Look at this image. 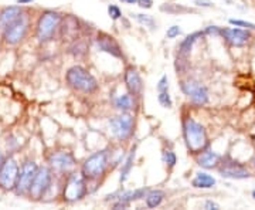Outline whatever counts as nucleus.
Listing matches in <instances>:
<instances>
[{
	"label": "nucleus",
	"instance_id": "obj_30",
	"mask_svg": "<svg viewBox=\"0 0 255 210\" xmlns=\"http://www.w3.org/2000/svg\"><path fill=\"white\" fill-rule=\"evenodd\" d=\"M182 34V28L179 27V26H172V27H169V30L166 31V37L167 38H176L177 36H180Z\"/></svg>",
	"mask_w": 255,
	"mask_h": 210
},
{
	"label": "nucleus",
	"instance_id": "obj_3",
	"mask_svg": "<svg viewBox=\"0 0 255 210\" xmlns=\"http://www.w3.org/2000/svg\"><path fill=\"white\" fill-rule=\"evenodd\" d=\"M110 165V155L107 151H100L92 154L84 164L81 168V174L84 178L90 182V181H98L101 176H104Z\"/></svg>",
	"mask_w": 255,
	"mask_h": 210
},
{
	"label": "nucleus",
	"instance_id": "obj_17",
	"mask_svg": "<svg viewBox=\"0 0 255 210\" xmlns=\"http://www.w3.org/2000/svg\"><path fill=\"white\" fill-rule=\"evenodd\" d=\"M221 159H223V156L217 154V152H214L213 149H204L203 152H201V155L199 156V159H197V162L200 165L201 168H204V169H214V168H219L220 162H221Z\"/></svg>",
	"mask_w": 255,
	"mask_h": 210
},
{
	"label": "nucleus",
	"instance_id": "obj_36",
	"mask_svg": "<svg viewBox=\"0 0 255 210\" xmlns=\"http://www.w3.org/2000/svg\"><path fill=\"white\" fill-rule=\"evenodd\" d=\"M122 3H127V4H135L137 3V0H121Z\"/></svg>",
	"mask_w": 255,
	"mask_h": 210
},
{
	"label": "nucleus",
	"instance_id": "obj_21",
	"mask_svg": "<svg viewBox=\"0 0 255 210\" xmlns=\"http://www.w3.org/2000/svg\"><path fill=\"white\" fill-rule=\"evenodd\" d=\"M135 154H136V145L132 146V149H130L129 155L127 156L125 162H124V165H122V169H121V178H119V182L121 183H125L127 182L128 178H129L130 169H132V166H133V161H135Z\"/></svg>",
	"mask_w": 255,
	"mask_h": 210
},
{
	"label": "nucleus",
	"instance_id": "obj_31",
	"mask_svg": "<svg viewBox=\"0 0 255 210\" xmlns=\"http://www.w3.org/2000/svg\"><path fill=\"white\" fill-rule=\"evenodd\" d=\"M167 90H169V80H167V75H163L157 82V92L167 91Z\"/></svg>",
	"mask_w": 255,
	"mask_h": 210
},
{
	"label": "nucleus",
	"instance_id": "obj_32",
	"mask_svg": "<svg viewBox=\"0 0 255 210\" xmlns=\"http://www.w3.org/2000/svg\"><path fill=\"white\" fill-rule=\"evenodd\" d=\"M206 34H211V36L221 37V27L219 26H209V27L204 30Z\"/></svg>",
	"mask_w": 255,
	"mask_h": 210
},
{
	"label": "nucleus",
	"instance_id": "obj_16",
	"mask_svg": "<svg viewBox=\"0 0 255 210\" xmlns=\"http://www.w3.org/2000/svg\"><path fill=\"white\" fill-rule=\"evenodd\" d=\"M125 85H127L129 94H132L133 97H139L142 91H143V82L140 75L136 71V68L129 67L125 71Z\"/></svg>",
	"mask_w": 255,
	"mask_h": 210
},
{
	"label": "nucleus",
	"instance_id": "obj_13",
	"mask_svg": "<svg viewBox=\"0 0 255 210\" xmlns=\"http://www.w3.org/2000/svg\"><path fill=\"white\" fill-rule=\"evenodd\" d=\"M48 164L51 166V169L58 172V174H67L71 172L75 165H77V159L75 156L68 152V151H58L51 154L48 158Z\"/></svg>",
	"mask_w": 255,
	"mask_h": 210
},
{
	"label": "nucleus",
	"instance_id": "obj_8",
	"mask_svg": "<svg viewBox=\"0 0 255 210\" xmlns=\"http://www.w3.org/2000/svg\"><path fill=\"white\" fill-rule=\"evenodd\" d=\"M18 165L13 156H9L4 159V162L0 168V188L10 191L16 188L18 178Z\"/></svg>",
	"mask_w": 255,
	"mask_h": 210
},
{
	"label": "nucleus",
	"instance_id": "obj_27",
	"mask_svg": "<svg viewBox=\"0 0 255 210\" xmlns=\"http://www.w3.org/2000/svg\"><path fill=\"white\" fill-rule=\"evenodd\" d=\"M163 162L166 164L167 168H173L176 162H177V158H176V154L173 151H164L163 152Z\"/></svg>",
	"mask_w": 255,
	"mask_h": 210
},
{
	"label": "nucleus",
	"instance_id": "obj_34",
	"mask_svg": "<svg viewBox=\"0 0 255 210\" xmlns=\"http://www.w3.org/2000/svg\"><path fill=\"white\" fill-rule=\"evenodd\" d=\"M204 209H209V210H219L220 206L216 203V202L213 201H207L204 203Z\"/></svg>",
	"mask_w": 255,
	"mask_h": 210
},
{
	"label": "nucleus",
	"instance_id": "obj_2",
	"mask_svg": "<svg viewBox=\"0 0 255 210\" xmlns=\"http://www.w3.org/2000/svg\"><path fill=\"white\" fill-rule=\"evenodd\" d=\"M67 82L68 85L77 91L92 94L98 90V82L95 77L88 70H85L81 65H74L67 71Z\"/></svg>",
	"mask_w": 255,
	"mask_h": 210
},
{
	"label": "nucleus",
	"instance_id": "obj_40",
	"mask_svg": "<svg viewBox=\"0 0 255 210\" xmlns=\"http://www.w3.org/2000/svg\"><path fill=\"white\" fill-rule=\"evenodd\" d=\"M253 164H254V168H255V158H254V162H253Z\"/></svg>",
	"mask_w": 255,
	"mask_h": 210
},
{
	"label": "nucleus",
	"instance_id": "obj_18",
	"mask_svg": "<svg viewBox=\"0 0 255 210\" xmlns=\"http://www.w3.org/2000/svg\"><path fill=\"white\" fill-rule=\"evenodd\" d=\"M206 34L204 31H196L190 36H187L179 46V53H177V58H184V60H189V55L191 53V48H193V44Z\"/></svg>",
	"mask_w": 255,
	"mask_h": 210
},
{
	"label": "nucleus",
	"instance_id": "obj_24",
	"mask_svg": "<svg viewBox=\"0 0 255 210\" xmlns=\"http://www.w3.org/2000/svg\"><path fill=\"white\" fill-rule=\"evenodd\" d=\"M162 11L170 13V14H184V13H194L196 10L191 7H186L183 4H163L160 7Z\"/></svg>",
	"mask_w": 255,
	"mask_h": 210
},
{
	"label": "nucleus",
	"instance_id": "obj_5",
	"mask_svg": "<svg viewBox=\"0 0 255 210\" xmlns=\"http://www.w3.org/2000/svg\"><path fill=\"white\" fill-rule=\"evenodd\" d=\"M61 20H63L61 14H58L57 11L48 10L46 13H43L41 17L37 21V38L40 41L50 40L54 36L55 30L60 27Z\"/></svg>",
	"mask_w": 255,
	"mask_h": 210
},
{
	"label": "nucleus",
	"instance_id": "obj_7",
	"mask_svg": "<svg viewBox=\"0 0 255 210\" xmlns=\"http://www.w3.org/2000/svg\"><path fill=\"white\" fill-rule=\"evenodd\" d=\"M110 127L114 137L119 141H127L133 135L135 131V117L122 112L118 117H114L110 119Z\"/></svg>",
	"mask_w": 255,
	"mask_h": 210
},
{
	"label": "nucleus",
	"instance_id": "obj_1",
	"mask_svg": "<svg viewBox=\"0 0 255 210\" xmlns=\"http://www.w3.org/2000/svg\"><path fill=\"white\" fill-rule=\"evenodd\" d=\"M183 138L187 149L191 154H201L204 149L209 148V137L207 131L200 122L193 118L184 119L183 122Z\"/></svg>",
	"mask_w": 255,
	"mask_h": 210
},
{
	"label": "nucleus",
	"instance_id": "obj_19",
	"mask_svg": "<svg viewBox=\"0 0 255 210\" xmlns=\"http://www.w3.org/2000/svg\"><path fill=\"white\" fill-rule=\"evenodd\" d=\"M21 16V9L20 6H10L6 7L0 13V27L6 28L9 27L10 24Z\"/></svg>",
	"mask_w": 255,
	"mask_h": 210
},
{
	"label": "nucleus",
	"instance_id": "obj_38",
	"mask_svg": "<svg viewBox=\"0 0 255 210\" xmlns=\"http://www.w3.org/2000/svg\"><path fill=\"white\" fill-rule=\"evenodd\" d=\"M3 162H4V159H3V154L0 152V168H1V165H3Z\"/></svg>",
	"mask_w": 255,
	"mask_h": 210
},
{
	"label": "nucleus",
	"instance_id": "obj_9",
	"mask_svg": "<svg viewBox=\"0 0 255 210\" xmlns=\"http://www.w3.org/2000/svg\"><path fill=\"white\" fill-rule=\"evenodd\" d=\"M37 171H38V166H37L36 162L27 161L23 164L21 169L18 171L17 183H16V193L17 195H27L30 192V188H31V183L36 178Z\"/></svg>",
	"mask_w": 255,
	"mask_h": 210
},
{
	"label": "nucleus",
	"instance_id": "obj_11",
	"mask_svg": "<svg viewBox=\"0 0 255 210\" xmlns=\"http://www.w3.org/2000/svg\"><path fill=\"white\" fill-rule=\"evenodd\" d=\"M182 91L190 98L194 105L203 107L209 102V91L207 88L196 80H187L182 82Z\"/></svg>",
	"mask_w": 255,
	"mask_h": 210
},
{
	"label": "nucleus",
	"instance_id": "obj_14",
	"mask_svg": "<svg viewBox=\"0 0 255 210\" xmlns=\"http://www.w3.org/2000/svg\"><path fill=\"white\" fill-rule=\"evenodd\" d=\"M221 37L233 47H244L253 38L251 31L248 28L241 27H226L221 28Z\"/></svg>",
	"mask_w": 255,
	"mask_h": 210
},
{
	"label": "nucleus",
	"instance_id": "obj_39",
	"mask_svg": "<svg viewBox=\"0 0 255 210\" xmlns=\"http://www.w3.org/2000/svg\"><path fill=\"white\" fill-rule=\"evenodd\" d=\"M251 195H253V198H254V199H255V189H254V191H253V193H251Z\"/></svg>",
	"mask_w": 255,
	"mask_h": 210
},
{
	"label": "nucleus",
	"instance_id": "obj_20",
	"mask_svg": "<svg viewBox=\"0 0 255 210\" xmlns=\"http://www.w3.org/2000/svg\"><path fill=\"white\" fill-rule=\"evenodd\" d=\"M191 185L199 189H210L216 185V179L206 172H199L196 175V178L191 181Z\"/></svg>",
	"mask_w": 255,
	"mask_h": 210
},
{
	"label": "nucleus",
	"instance_id": "obj_29",
	"mask_svg": "<svg viewBox=\"0 0 255 210\" xmlns=\"http://www.w3.org/2000/svg\"><path fill=\"white\" fill-rule=\"evenodd\" d=\"M108 14H110V17L112 20H118V18L122 17V11L117 4H110L108 6Z\"/></svg>",
	"mask_w": 255,
	"mask_h": 210
},
{
	"label": "nucleus",
	"instance_id": "obj_22",
	"mask_svg": "<svg viewBox=\"0 0 255 210\" xmlns=\"http://www.w3.org/2000/svg\"><path fill=\"white\" fill-rule=\"evenodd\" d=\"M115 107H117V110L122 111V112L133 110L135 108V97L132 94H129V92L124 94V95H121L115 100Z\"/></svg>",
	"mask_w": 255,
	"mask_h": 210
},
{
	"label": "nucleus",
	"instance_id": "obj_23",
	"mask_svg": "<svg viewBox=\"0 0 255 210\" xmlns=\"http://www.w3.org/2000/svg\"><path fill=\"white\" fill-rule=\"evenodd\" d=\"M163 199H164L163 191H149L145 198L146 206H147L149 209H155V208H157V206H160V205H162Z\"/></svg>",
	"mask_w": 255,
	"mask_h": 210
},
{
	"label": "nucleus",
	"instance_id": "obj_37",
	"mask_svg": "<svg viewBox=\"0 0 255 210\" xmlns=\"http://www.w3.org/2000/svg\"><path fill=\"white\" fill-rule=\"evenodd\" d=\"M33 0H17L18 4H26V3H31Z\"/></svg>",
	"mask_w": 255,
	"mask_h": 210
},
{
	"label": "nucleus",
	"instance_id": "obj_4",
	"mask_svg": "<svg viewBox=\"0 0 255 210\" xmlns=\"http://www.w3.org/2000/svg\"><path fill=\"white\" fill-rule=\"evenodd\" d=\"M88 192L87 179L82 174H71L64 186V201L68 203L81 201Z\"/></svg>",
	"mask_w": 255,
	"mask_h": 210
},
{
	"label": "nucleus",
	"instance_id": "obj_35",
	"mask_svg": "<svg viewBox=\"0 0 255 210\" xmlns=\"http://www.w3.org/2000/svg\"><path fill=\"white\" fill-rule=\"evenodd\" d=\"M194 3L197 6H201V7H213V3L211 1H206V0H196Z\"/></svg>",
	"mask_w": 255,
	"mask_h": 210
},
{
	"label": "nucleus",
	"instance_id": "obj_28",
	"mask_svg": "<svg viewBox=\"0 0 255 210\" xmlns=\"http://www.w3.org/2000/svg\"><path fill=\"white\" fill-rule=\"evenodd\" d=\"M230 24H231V26H236V27L248 28V30H255L254 23H250V21H246V20H236V18H230Z\"/></svg>",
	"mask_w": 255,
	"mask_h": 210
},
{
	"label": "nucleus",
	"instance_id": "obj_6",
	"mask_svg": "<svg viewBox=\"0 0 255 210\" xmlns=\"http://www.w3.org/2000/svg\"><path fill=\"white\" fill-rule=\"evenodd\" d=\"M219 174L226 178V179H234V181H243V179H248L251 178V172L247 168L246 165L238 162L236 159L226 156L221 159L219 165Z\"/></svg>",
	"mask_w": 255,
	"mask_h": 210
},
{
	"label": "nucleus",
	"instance_id": "obj_12",
	"mask_svg": "<svg viewBox=\"0 0 255 210\" xmlns=\"http://www.w3.org/2000/svg\"><path fill=\"white\" fill-rule=\"evenodd\" d=\"M51 181H53V175H51V169H48L46 166L43 168H38L37 171L36 178L31 183V188H30V192L28 195L33 196L34 199H41L46 192L50 189L51 186Z\"/></svg>",
	"mask_w": 255,
	"mask_h": 210
},
{
	"label": "nucleus",
	"instance_id": "obj_15",
	"mask_svg": "<svg viewBox=\"0 0 255 210\" xmlns=\"http://www.w3.org/2000/svg\"><path fill=\"white\" fill-rule=\"evenodd\" d=\"M97 46L100 50L108 53L112 57H117V58H122L124 53H122V48L119 46V43L115 40V37L110 36L107 33H100L97 37Z\"/></svg>",
	"mask_w": 255,
	"mask_h": 210
},
{
	"label": "nucleus",
	"instance_id": "obj_25",
	"mask_svg": "<svg viewBox=\"0 0 255 210\" xmlns=\"http://www.w3.org/2000/svg\"><path fill=\"white\" fill-rule=\"evenodd\" d=\"M132 17H135L140 23V24H143L145 27H150L153 28L156 26V21L155 18L152 17V16H147V14H132Z\"/></svg>",
	"mask_w": 255,
	"mask_h": 210
},
{
	"label": "nucleus",
	"instance_id": "obj_26",
	"mask_svg": "<svg viewBox=\"0 0 255 210\" xmlns=\"http://www.w3.org/2000/svg\"><path fill=\"white\" fill-rule=\"evenodd\" d=\"M157 100H159V104L163 107V108H170L172 107V98H170V94H169V90L167 91H160L159 95H157Z\"/></svg>",
	"mask_w": 255,
	"mask_h": 210
},
{
	"label": "nucleus",
	"instance_id": "obj_33",
	"mask_svg": "<svg viewBox=\"0 0 255 210\" xmlns=\"http://www.w3.org/2000/svg\"><path fill=\"white\" fill-rule=\"evenodd\" d=\"M137 4L142 9H150L152 4H153V0H137Z\"/></svg>",
	"mask_w": 255,
	"mask_h": 210
},
{
	"label": "nucleus",
	"instance_id": "obj_10",
	"mask_svg": "<svg viewBox=\"0 0 255 210\" xmlns=\"http://www.w3.org/2000/svg\"><path fill=\"white\" fill-rule=\"evenodd\" d=\"M28 30V17L26 14L21 13V16L18 18H16L9 27L4 28V40L7 44H18L26 34H27Z\"/></svg>",
	"mask_w": 255,
	"mask_h": 210
}]
</instances>
